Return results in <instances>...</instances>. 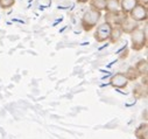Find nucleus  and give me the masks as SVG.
Listing matches in <instances>:
<instances>
[{
    "mask_svg": "<svg viewBox=\"0 0 148 139\" xmlns=\"http://www.w3.org/2000/svg\"><path fill=\"white\" fill-rule=\"evenodd\" d=\"M101 18V12L90 7L85 11V13L82 17V27L85 32H90L92 28H95L98 23V21Z\"/></svg>",
    "mask_w": 148,
    "mask_h": 139,
    "instance_id": "obj_1",
    "label": "nucleus"
},
{
    "mask_svg": "<svg viewBox=\"0 0 148 139\" xmlns=\"http://www.w3.org/2000/svg\"><path fill=\"white\" fill-rule=\"evenodd\" d=\"M131 42H132V49L134 50H141L146 47L147 43V33L142 28L138 27L131 33Z\"/></svg>",
    "mask_w": 148,
    "mask_h": 139,
    "instance_id": "obj_2",
    "label": "nucleus"
},
{
    "mask_svg": "<svg viewBox=\"0 0 148 139\" xmlns=\"http://www.w3.org/2000/svg\"><path fill=\"white\" fill-rule=\"evenodd\" d=\"M111 30H112V26L108 25L107 22H103L100 23L96 32H95V40L99 43L101 42H105L107 40H110V35H111Z\"/></svg>",
    "mask_w": 148,
    "mask_h": 139,
    "instance_id": "obj_3",
    "label": "nucleus"
},
{
    "mask_svg": "<svg viewBox=\"0 0 148 139\" xmlns=\"http://www.w3.org/2000/svg\"><path fill=\"white\" fill-rule=\"evenodd\" d=\"M131 19H133L135 22H142V21H146L147 18H148V10H147V6L145 5H141V4H138L132 11L131 13L128 14Z\"/></svg>",
    "mask_w": 148,
    "mask_h": 139,
    "instance_id": "obj_4",
    "label": "nucleus"
},
{
    "mask_svg": "<svg viewBox=\"0 0 148 139\" xmlns=\"http://www.w3.org/2000/svg\"><path fill=\"white\" fill-rule=\"evenodd\" d=\"M119 27H120V29H121L123 33L131 34L134 29H136L139 27V25L133 19H131L128 14H125L124 18H123V20H121V22H120V25H119Z\"/></svg>",
    "mask_w": 148,
    "mask_h": 139,
    "instance_id": "obj_5",
    "label": "nucleus"
},
{
    "mask_svg": "<svg viewBox=\"0 0 148 139\" xmlns=\"http://www.w3.org/2000/svg\"><path fill=\"white\" fill-rule=\"evenodd\" d=\"M128 82L130 81L126 78L125 74H120V73L113 75L112 78H111V81H110L111 85H112L113 88H117V89H124V88H126L127 84H128Z\"/></svg>",
    "mask_w": 148,
    "mask_h": 139,
    "instance_id": "obj_6",
    "label": "nucleus"
},
{
    "mask_svg": "<svg viewBox=\"0 0 148 139\" xmlns=\"http://www.w3.org/2000/svg\"><path fill=\"white\" fill-rule=\"evenodd\" d=\"M124 13H121V12H116V13H107L106 12V15H105V19H106V21L105 22H107L108 25H116V26H119L120 25V22H121V20H123V18H124Z\"/></svg>",
    "mask_w": 148,
    "mask_h": 139,
    "instance_id": "obj_7",
    "label": "nucleus"
},
{
    "mask_svg": "<svg viewBox=\"0 0 148 139\" xmlns=\"http://www.w3.org/2000/svg\"><path fill=\"white\" fill-rule=\"evenodd\" d=\"M138 4L139 0H120V12L124 14H130Z\"/></svg>",
    "mask_w": 148,
    "mask_h": 139,
    "instance_id": "obj_8",
    "label": "nucleus"
},
{
    "mask_svg": "<svg viewBox=\"0 0 148 139\" xmlns=\"http://www.w3.org/2000/svg\"><path fill=\"white\" fill-rule=\"evenodd\" d=\"M105 11L107 13L120 12V0H107Z\"/></svg>",
    "mask_w": 148,
    "mask_h": 139,
    "instance_id": "obj_9",
    "label": "nucleus"
},
{
    "mask_svg": "<svg viewBox=\"0 0 148 139\" xmlns=\"http://www.w3.org/2000/svg\"><path fill=\"white\" fill-rule=\"evenodd\" d=\"M135 137L138 139H148V125L147 123H142L135 130Z\"/></svg>",
    "mask_w": 148,
    "mask_h": 139,
    "instance_id": "obj_10",
    "label": "nucleus"
},
{
    "mask_svg": "<svg viewBox=\"0 0 148 139\" xmlns=\"http://www.w3.org/2000/svg\"><path fill=\"white\" fill-rule=\"evenodd\" d=\"M121 35H123V32H121L120 27H119V26H114V27L112 26V30H111V35H110L111 42L116 43V42L121 38Z\"/></svg>",
    "mask_w": 148,
    "mask_h": 139,
    "instance_id": "obj_11",
    "label": "nucleus"
},
{
    "mask_svg": "<svg viewBox=\"0 0 148 139\" xmlns=\"http://www.w3.org/2000/svg\"><path fill=\"white\" fill-rule=\"evenodd\" d=\"M136 69V72L140 74V76H143V75H147V70H148V63H147V60H140L136 65L134 67Z\"/></svg>",
    "mask_w": 148,
    "mask_h": 139,
    "instance_id": "obj_12",
    "label": "nucleus"
},
{
    "mask_svg": "<svg viewBox=\"0 0 148 139\" xmlns=\"http://www.w3.org/2000/svg\"><path fill=\"white\" fill-rule=\"evenodd\" d=\"M106 3L107 0H90V4H91V7L101 12V11H105V7H106Z\"/></svg>",
    "mask_w": 148,
    "mask_h": 139,
    "instance_id": "obj_13",
    "label": "nucleus"
},
{
    "mask_svg": "<svg viewBox=\"0 0 148 139\" xmlns=\"http://www.w3.org/2000/svg\"><path fill=\"white\" fill-rule=\"evenodd\" d=\"M14 4H15V0H0V7L4 10L11 8Z\"/></svg>",
    "mask_w": 148,
    "mask_h": 139,
    "instance_id": "obj_14",
    "label": "nucleus"
},
{
    "mask_svg": "<svg viewBox=\"0 0 148 139\" xmlns=\"http://www.w3.org/2000/svg\"><path fill=\"white\" fill-rule=\"evenodd\" d=\"M88 1H90V0H77V3H79V4H85Z\"/></svg>",
    "mask_w": 148,
    "mask_h": 139,
    "instance_id": "obj_15",
    "label": "nucleus"
},
{
    "mask_svg": "<svg viewBox=\"0 0 148 139\" xmlns=\"http://www.w3.org/2000/svg\"><path fill=\"white\" fill-rule=\"evenodd\" d=\"M147 3H148V0H141V5L147 6Z\"/></svg>",
    "mask_w": 148,
    "mask_h": 139,
    "instance_id": "obj_16",
    "label": "nucleus"
}]
</instances>
